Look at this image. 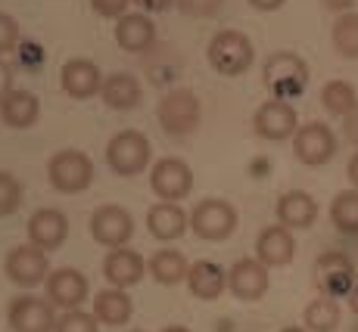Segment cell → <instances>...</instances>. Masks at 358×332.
Wrapping results in <instances>:
<instances>
[{
	"label": "cell",
	"instance_id": "cell-1",
	"mask_svg": "<svg viewBox=\"0 0 358 332\" xmlns=\"http://www.w3.org/2000/svg\"><path fill=\"white\" fill-rule=\"evenodd\" d=\"M262 81H265L271 100H296L306 93L308 87V66L302 56H296L290 50H278L265 59L262 66Z\"/></svg>",
	"mask_w": 358,
	"mask_h": 332
},
{
	"label": "cell",
	"instance_id": "cell-2",
	"mask_svg": "<svg viewBox=\"0 0 358 332\" xmlns=\"http://www.w3.org/2000/svg\"><path fill=\"white\" fill-rule=\"evenodd\" d=\"M206 59H209V66L215 68L218 75L237 78V75H243L246 68L252 66L256 50H252V40L246 38L243 31L224 29V31L212 34L209 47H206Z\"/></svg>",
	"mask_w": 358,
	"mask_h": 332
},
{
	"label": "cell",
	"instance_id": "cell-3",
	"mask_svg": "<svg viewBox=\"0 0 358 332\" xmlns=\"http://www.w3.org/2000/svg\"><path fill=\"white\" fill-rule=\"evenodd\" d=\"M94 162L81 149H59L47 162V177L59 193H85L94 183Z\"/></svg>",
	"mask_w": 358,
	"mask_h": 332
},
{
	"label": "cell",
	"instance_id": "cell-4",
	"mask_svg": "<svg viewBox=\"0 0 358 332\" xmlns=\"http://www.w3.org/2000/svg\"><path fill=\"white\" fill-rule=\"evenodd\" d=\"M199 115H203V109H199V96L194 91H169L159 100V106H156V119H159L162 130L171 137H187L196 130L199 124Z\"/></svg>",
	"mask_w": 358,
	"mask_h": 332
},
{
	"label": "cell",
	"instance_id": "cell-5",
	"mask_svg": "<svg viewBox=\"0 0 358 332\" xmlns=\"http://www.w3.org/2000/svg\"><path fill=\"white\" fill-rule=\"evenodd\" d=\"M150 140L141 130H119L113 140L106 143V162L119 177H134L150 165Z\"/></svg>",
	"mask_w": 358,
	"mask_h": 332
},
{
	"label": "cell",
	"instance_id": "cell-6",
	"mask_svg": "<svg viewBox=\"0 0 358 332\" xmlns=\"http://www.w3.org/2000/svg\"><path fill=\"white\" fill-rule=\"evenodd\" d=\"M190 227L199 239L222 242L237 230V209L224 199H203L190 211Z\"/></svg>",
	"mask_w": 358,
	"mask_h": 332
},
{
	"label": "cell",
	"instance_id": "cell-7",
	"mask_svg": "<svg viewBox=\"0 0 358 332\" xmlns=\"http://www.w3.org/2000/svg\"><path fill=\"white\" fill-rule=\"evenodd\" d=\"M355 264L343 252H324L315 261V286L327 299H346L355 289Z\"/></svg>",
	"mask_w": 358,
	"mask_h": 332
},
{
	"label": "cell",
	"instance_id": "cell-8",
	"mask_svg": "<svg viewBox=\"0 0 358 332\" xmlns=\"http://www.w3.org/2000/svg\"><path fill=\"white\" fill-rule=\"evenodd\" d=\"M57 310L38 295H16L6 308V323L13 332H57Z\"/></svg>",
	"mask_w": 358,
	"mask_h": 332
},
{
	"label": "cell",
	"instance_id": "cell-9",
	"mask_svg": "<svg viewBox=\"0 0 358 332\" xmlns=\"http://www.w3.org/2000/svg\"><path fill=\"white\" fill-rule=\"evenodd\" d=\"M293 152L302 165H308V168L327 165L330 158L336 156V134L324 121L299 124V130H296V137H293Z\"/></svg>",
	"mask_w": 358,
	"mask_h": 332
},
{
	"label": "cell",
	"instance_id": "cell-10",
	"mask_svg": "<svg viewBox=\"0 0 358 332\" xmlns=\"http://www.w3.org/2000/svg\"><path fill=\"white\" fill-rule=\"evenodd\" d=\"M252 130H256L262 140H271V143L290 140V137H296V130H299V115H296L293 103L268 100L252 115Z\"/></svg>",
	"mask_w": 358,
	"mask_h": 332
},
{
	"label": "cell",
	"instance_id": "cell-11",
	"mask_svg": "<svg viewBox=\"0 0 358 332\" xmlns=\"http://www.w3.org/2000/svg\"><path fill=\"white\" fill-rule=\"evenodd\" d=\"M3 271H6V280L22 286V289L41 286V282H47V276L53 273L50 261H47V252L34 248L31 242L29 246L10 248V255H6V261H3Z\"/></svg>",
	"mask_w": 358,
	"mask_h": 332
},
{
	"label": "cell",
	"instance_id": "cell-12",
	"mask_svg": "<svg viewBox=\"0 0 358 332\" xmlns=\"http://www.w3.org/2000/svg\"><path fill=\"white\" fill-rule=\"evenodd\" d=\"M150 186L162 202H178V199L190 196V190H194V171L184 158H159L150 171Z\"/></svg>",
	"mask_w": 358,
	"mask_h": 332
},
{
	"label": "cell",
	"instance_id": "cell-13",
	"mask_svg": "<svg viewBox=\"0 0 358 332\" xmlns=\"http://www.w3.org/2000/svg\"><path fill=\"white\" fill-rule=\"evenodd\" d=\"M91 236L100 246L122 248L125 242L134 236V218L122 209V205H100L91 214Z\"/></svg>",
	"mask_w": 358,
	"mask_h": 332
},
{
	"label": "cell",
	"instance_id": "cell-14",
	"mask_svg": "<svg viewBox=\"0 0 358 332\" xmlns=\"http://www.w3.org/2000/svg\"><path fill=\"white\" fill-rule=\"evenodd\" d=\"M271 286V276H268V267L262 264L259 258H240L231 264L228 271V289L234 299L240 301H259L262 295Z\"/></svg>",
	"mask_w": 358,
	"mask_h": 332
},
{
	"label": "cell",
	"instance_id": "cell-15",
	"mask_svg": "<svg viewBox=\"0 0 358 332\" xmlns=\"http://www.w3.org/2000/svg\"><path fill=\"white\" fill-rule=\"evenodd\" d=\"M87 292H91V286H87L85 273L75 271V267H59L47 276V301L53 308L78 310L87 301Z\"/></svg>",
	"mask_w": 358,
	"mask_h": 332
},
{
	"label": "cell",
	"instance_id": "cell-16",
	"mask_svg": "<svg viewBox=\"0 0 358 332\" xmlns=\"http://www.w3.org/2000/svg\"><path fill=\"white\" fill-rule=\"evenodd\" d=\"M69 236V218L59 209H38L29 218V242L41 252H53Z\"/></svg>",
	"mask_w": 358,
	"mask_h": 332
},
{
	"label": "cell",
	"instance_id": "cell-17",
	"mask_svg": "<svg viewBox=\"0 0 358 332\" xmlns=\"http://www.w3.org/2000/svg\"><path fill=\"white\" fill-rule=\"evenodd\" d=\"M256 258L262 261L265 267H284L296 258V239H293V230L280 224H271L259 233L256 239Z\"/></svg>",
	"mask_w": 358,
	"mask_h": 332
},
{
	"label": "cell",
	"instance_id": "cell-18",
	"mask_svg": "<svg viewBox=\"0 0 358 332\" xmlns=\"http://www.w3.org/2000/svg\"><path fill=\"white\" fill-rule=\"evenodd\" d=\"M59 84L72 100H87V96L100 93L103 87V72L97 68V62L91 59H69L59 72Z\"/></svg>",
	"mask_w": 358,
	"mask_h": 332
},
{
	"label": "cell",
	"instance_id": "cell-19",
	"mask_svg": "<svg viewBox=\"0 0 358 332\" xmlns=\"http://www.w3.org/2000/svg\"><path fill=\"white\" fill-rule=\"evenodd\" d=\"M143 273H150V267L143 264V258L131 248H113L103 261V276H106L109 286L115 289H128V286H137L143 280Z\"/></svg>",
	"mask_w": 358,
	"mask_h": 332
},
{
	"label": "cell",
	"instance_id": "cell-20",
	"mask_svg": "<svg viewBox=\"0 0 358 332\" xmlns=\"http://www.w3.org/2000/svg\"><path fill=\"white\" fill-rule=\"evenodd\" d=\"M278 220L287 230H308L318 220V202L306 190H290L278 199Z\"/></svg>",
	"mask_w": 358,
	"mask_h": 332
},
{
	"label": "cell",
	"instance_id": "cell-21",
	"mask_svg": "<svg viewBox=\"0 0 358 332\" xmlns=\"http://www.w3.org/2000/svg\"><path fill=\"white\" fill-rule=\"evenodd\" d=\"M41 115V103L31 91H22V87H13L10 93L0 100V121L13 130H25L38 121Z\"/></svg>",
	"mask_w": 358,
	"mask_h": 332
},
{
	"label": "cell",
	"instance_id": "cell-22",
	"mask_svg": "<svg viewBox=\"0 0 358 332\" xmlns=\"http://www.w3.org/2000/svg\"><path fill=\"white\" fill-rule=\"evenodd\" d=\"M147 227H150V233L162 242L181 239L190 227V214L178 202H156L153 209L147 211Z\"/></svg>",
	"mask_w": 358,
	"mask_h": 332
},
{
	"label": "cell",
	"instance_id": "cell-23",
	"mask_svg": "<svg viewBox=\"0 0 358 332\" xmlns=\"http://www.w3.org/2000/svg\"><path fill=\"white\" fill-rule=\"evenodd\" d=\"M187 289L199 301H215L228 289V271L215 261H196L187 271Z\"/></svg>",
	"mask_w": 358,
	"mask_h": 332
},
{
	"label": "cell",
	"instance_id": "cell-24",
	"mask_svg": "<svg viewBox=\"0 0 358 332\" xmlns=\"http://www.w3.org/2000/svg\"><path fill=\"white\" fill-rule=\"evenodd\" d=\"M115 40L128 53H147L156 44V25L150 22L147 13H128L115 25Z\"/></svg>",
	"mask_w": 358,
	"mask_h": 332
},
{
	"label": "cell",
	"instance_id": "cell-25",
	"mask_svg": "<svg viewBox=\"0 0 358 332\" xmlns=\"http://www.w3.org/2000/svg\"><path fill=\"white\" fill-rule=\"evenodd\" d=\"M141 81L128 72H113L103 78V87H100V96L109 109H119V112H128L141 103Z\"/></svg>",
	"mask_w": 358,
	"mask_h": 332
},
{
	"label": "cell",
	"instance_id": "cell-26",
	"mask_svg": "<svg viewBox=\"0 0 358 332\" xmlns=\"http://www.w3.org/2000/svg\"><path fill=\"white\" fill-rule=\"evenodd\" d=\"M131 314H134V304H131L125 289L109 286L94 295V317L100 323H106V326H125L131 320Z\"/></svg>",
	"mask_w": 358,
	"mask_h": 332
},
{
	"label": "cell",
	"instance_id": "cell-27",
	"mask_svg": "<svg viewBox=\"0 0 358 332\" xmlns=\"http://www.w3.org/2000/svg\"><path fill=\"white\" fill-rule=\"evenodd\" d=\"M147 267H150V276H153L156 282H162V286H178L181 280H187V271H190V264L184 261V255L175 252V248H162V252H156Z\"/></svg>",
	"mask_w": 358,
	"mask_h": 332
},
{
	"label": "cell",
	"instance_id": "cell-28",
	"mask_svg": "<svg viewBox=\"0 0 358 332\" xmlns=\"http://www.w3.org/2000/svg\"><path fill=\"white\" fill-rule=\"evenodd\" d=\"M321 106H324V112L336 115V119H349L358 109V93L349 81H327L321 87Z\"/></svg>",
	"mask_w": 358,
	"mask_h": 332
},
{
	"label": "cell",
	"instance_id": "cell-29",
	"mask_svg": "<svg viewBox=\"0 0 358 332\" xmlns=\"http://www.w3.org/2000/svg\"><path fill=\"white\" fill-rule=\"evenodd\" d=\"M340 320H343L340 304H336V299H327V295L308 301L306 314H302V323H306L308 332H336Z\"/></svg>",
	"mask_w": 358,
	"mask_h": 332
},
{
	"label": "cell",
	"instance_id": "cell-30",
	"mask_svg": "<svg viewBox=\"0 0 358 332\" xmlns=\"http://www.w3.org/2000/svg\"><path fill=\"white\" fill-rule=\"evenodd\" d=\"M330 224L343 236H358V190H343L330 202Z\"/></svg>",
	"mask_w": 358,
	"mask_h": 332
},
{
	"label": "cell",
	"instance_id": "cell-31",
	"mask_svg": "<svg viewBox=\"0 0 358 332\" xmlns=\"http://www.w3.org/2000/svg\"><path fill=\"white\" fill-rule=\"evenodd\" d=\"M330 40H334L336 53L343 59H358V13H343L336 16L334 31H330Z\"/></svg>",
	"mask_w": 358,
	"mask_h": 332
},
{
	"label": "cell",
	"instance_id": "cell-32",
	"mask_svg": "<svg viewBox=\"0 0 358 332\" xmlns=\"http://www.w3.org/2000/svg\"><path fill=\"white\" fill-rule=\"evenodd\" d=\"M19 205H22V183L10 171H0V218L19 211Z\"/></svg>",
	"mask_w": 358,
	"mask_h": 332
},
{
	"label": "cell",
	"instance_id": "cell-33",
	"mask_svg": "<svg viewBox=\"0 0 358 332\" xmlns=\"http://www.w3.org/2000/svg\"><path fill=\"white\" fill-rule=\"evenodd\" d=\"M100 320L85 310H66L57 320V332H100Z\"/></svg>",
	"mask_w": 358,
	"mask_h": 332
},
{
	"label": "cell",
	"instance_id": "cell-34",
	"mask_svg": "<svg viewBox=\"0 0 358 332\" xmlns=\"http://www.w3.org/2000/svg\"><path fill=\"white\" fill-rule=\"evenodd\" d=\"M224 0H175V6L184 13V16H194V19H209L222 10Z\"/></svg>",
	"mask_w": 358,
	"mask_h": 332
},
{
	"label": "cell",
	"instance_id": "cell-35",
	"mask_svg": "<svg viewBox=\"0 0 358 332\" xmlns=\"http://www.w3.org/2000/svg\"><path fill=\"white\" fill-rule=\"evenodd\" d=\"M22 44L19 40V25L13 16H6V13H0V56L10 50H16V47Z\"/></svg>",
	"mask_w": 358,
	"mask_h": 332
},
{
	"label": "cell",
	"instance_id": "cell-36",
	"mask_svg": "<svg viewBox=\"0 0 358 332\" xmlns=\"http://www.w3.org/2000/svg\"><path fill=\"white\" fill-rule=\"evenodd\" d=\"M128 3H131V0H91L94 13L103 16V19H122V16H128Z\"/></svg>",
	"mask_w": 358,
	"mask_h": 332
},
{
	"label": "cell",
	"instance_id": "cell-37",
	"mask_svg": "<svg viewBox=\"0 0 358 332\" xmlns=\"http://www.w3.org/2000/svg\"><path fill=\"white\" fill-rule=\"evenodd\" d=\"M19 56H22L25 68H38V62L44 59V50L38 44H19Z\"/></svg>",
	"mask_w": 358,
	"mask_h": 332
},
{
	"label": "cell",
	"instance_id": "cell-38",
	"mask_svg": "<svg viewBox=\"0 0 358 332\" xmlns=\"http://www.w3.org/2000/svg\"><path fill=\"white\" fill-rule=\"evenodd\" d=\"M131 3H137L143 13H165L169 6H175V0H131Z\"/></svg>",
	"mask_w": 358,
	"mask_h": 332
},
{
	"label": "cell",
	"instance_id": "cell-39",
	"mask_svg": "<svg viewBox=\"0 0 358 332\" xmlns=\"http://www.w3.org/2000/svg\"><path fill=\"white\" fill-rule=\"evenodd\" d=\"M343 130H346V140H349V143H355V146H358V109H355V112L346 119V124H343Z\"/></svg>",
	"mask_w": 358,
	"mask_h": 332
},
{
	"label": "cell",
	"instance_id": "cell-40",
	"mask_svg": "<svg viewBox=\"0 0 358 332\" xmlns=\"http://www.w3.org/2000/svg\"><path fill=\"white\" fill-rule=\"evenodd\" d=\"M13 91V81H10V66H3L0 62V100H3L6 93Z\"/></svg>",
	"mask_w": 358,
	"mask_h": 332
},
{
	"label": "cell",
	"instance_id": "cell-41",
	"mask_svg": "<svg viewBox=\"0 0 358 332\" xmlns=\"http://www.w3.org/2000/svg\"><path fill=\"white\" fill-rule=\"evenodd\" d=\"M256 10H262V13H274V10H280V6L287 3V0H250Z\"/></svg>",
	"mask_w": 358,
	"mask_h": 332
},
{
	"label": "cell",
	"instance_id": "cell-42",
	"mask_svg": "<svg viewBox=\"0 0 358 332\" xmlns=\"http://www.w3.org/2000/svg\"><path fill=\"white\" fill-rule=\"evenodd\" d=\"M321 3H324L327 10H334V13H340L343 16V13H349V6H352L355 0H321Z\"/></svg>",
	"mask_w": 358,
	"mask_h": 332
},
{
	"label": "cell",
	"instance_id": "cell-43",
	"mask_svg": "<svg viewBox=\"0 0 358 332\" xmlns=\"http://www.w3.org/2000/svg\"><path fill=\"white\" fill-rule=\"evenodd\" d=\"M346 174H349V183H352V190H358V152H355L352 158H349Z\"/></svg>",
	"mask_w": 358,
	"mask_h": 332
},
{
	"label": "cell",
	"instance_id": "cell-44",
	"mask_svg": "<svg viewBox=\"0 0 358 332\" xmlns=\"http://www.w3.org/2000/svg\"><path fill=\"white\" fill-rule=\"evenodd\" d=\"M346 299H349V310H352V314H358V282H355V289L346 295Z\"/></svg>",
	"mask_w": 358,
	"mask_h": 332
},
{
	"label": "cell",
	"instance_id": "cell-45",
	"mask_svg": "<svg viewBox=\"0 0 358 332\" xmlns=\"http://www.w3.org/2000/svg\"><path fill=\"white\" fill-rule=\"evenodd\" d=\"M162 332H190V329L187 326H165Z\"/></svg>",
	"mask_w": 358,
	"mask_h": 332
},
{
	"label": "cell",
	"instance_id": "cell-46",
	"mask_svg": "<svg viewBox=\"0 0 358 332\" xmlns=\"http://www.w3.org/2000/svg\"><path fill=\"white\" fill-rule=\"evenodd\" d=\"M280 332H308L306 326H287V329H280Z\"/></svg>",
	"mask_w": 358,
	"mask_h": 332
},
{
	"label": "cell",
	"instance_id": "cell-47",
	"mask_svg": "<svg viewBox=\"0 0 358 332\" xmlns=\"http://www.w3.org/2000/svg\"><path fill=\"white\" fill-rule=\"evenodd\" d=\"M134 332H141V329H134Z\"/></svg>",
	"mask_w": 358,
	"mask_h": 332
}]
</instances>
